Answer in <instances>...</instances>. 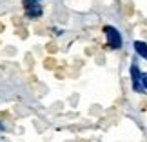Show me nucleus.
<instances>
[{
	"label": "nucleus",
	"instance_id": "obj_1",
	"mask_svg": "<svg viewBox=\"0 0 147 142\" xmlns=\"http://www.w3.org/2000/svg\"><path fill=\"white\" fill-rule=\"evenodd\" d=\"M104 35H105V40H107V46L111 49H120L122 44H123V38L120 35V31L113 26H105L104 27Z\"/></svg>",
	"mask_w": 147,
	"mask_h": 142
},
{
	"label": "nucleus",
	"instance_id": "obj_4",
	"mask_svg": "<svg viewBox=\"0 0 147 142\" xmlns=\"http://www.w3.org/2000/svg\"><path fill=\"white\" fill-rule=\"evenodd\" d=\"M133 48H134V51H136L138 56H142V58L147 60V44H145V42H142V40H134Z\"/></svg>",
	"mask_w": 147,
	"mask_h": 142
},
{
	"label": "nucleus",
	"instance_id": "obj_5",
	"mask_svg": "<svg viewBox=\"0 0 147 142\" xmlns=\"http://www.w3.org/2000/svg\"><path fill=\"white\" fill-rule=\"evenodd\" d=\"M142 86H144V89L147 91V73H142Z\"/></svg>",
	"mask_w": 147,
	"mask_h": 142
},
{
	"label": "nucleus",
	"instance_id": "obj_3",
	"mask_svg": "<svg viewBox=\"0 0 147 142\" xmlns=\"http://www.w3.org/2000/svg\"><path fill=\"white\" fill-rule=\"evenodd\" d=\"M131 80H133V89H134L136 93L145 91L144 86H142V73H140V69H138L136 64L131 66Z\"/></svg>",
	"mask_w": 147,
	"mask_h": 142
},
{
	"label": "nucleus",
	"instance_id": "obj_6",
	"mask_svg": "<svg viewBox=\"0 0 147 142\" xmlns=\"http://www.w3.org/2000/svg\"><path fill=\"white\" fill-rule=\"evenodd\" d=\"M0 129H2V124H0Z\"/></svg>",
	"mask_w": 147,
	"mask_h": 142
},
{
	"label": "nucleus",
	"instance_id": "obj_2",
	"mask_svg": "<svg viewBox=\"0 0 147 142\" xmlns=\"http://www.w3.org/2000/svg\"><path fill=\"white\" fill-rule=\"evenodd\" d=\"M24 11L29 18H38L42 16V5L40 0H24Z\"/></svg>",
	"mask_w": 147,
	"mask_h": 142
}]
</instances>
